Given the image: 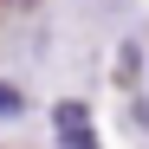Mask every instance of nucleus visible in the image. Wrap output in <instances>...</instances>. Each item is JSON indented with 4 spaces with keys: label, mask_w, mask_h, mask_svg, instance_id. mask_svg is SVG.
Masks as SVG:
<instances>
[{
    "label": "nucleus",
    "mask_w": 149,
    "mask_h": 149,
    "mask_svg": "<svg viewBox=\"0 0 149 149\" xmlns=\"http://www.w3.org/2000/svg\"><path fill=\"white\" fill-rule=\"evenodd\" d=\"M0 110H19V91L13 84H0Z\"/></svg>",
    "instance_id": "obj_2"
},
{
    "label": "nucleus",
    "mask_w": 149,
    "mask_h": 149,
    "mask_svg": "<svg viewBox=\"0 0 149 149\" xmlns=\"http://www.w3.org/2000/svg\"><path fill=\"white\" fill-rule=\"evenodd\" d=\"M52 130H58L65 149H97V130H91V110L84 104H58L52 110Z\"/></svg>",
    "instance_id": "obj_1"
}]
</instances>
